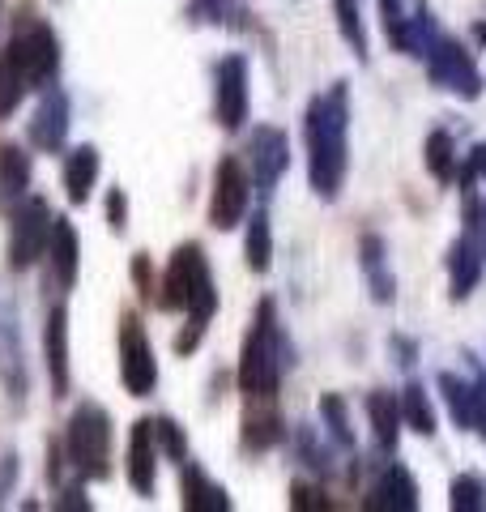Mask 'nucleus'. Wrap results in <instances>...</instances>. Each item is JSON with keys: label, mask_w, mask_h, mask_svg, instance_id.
I'll use <instances>...</instances> for the list:
<instances>
[{"label": "nucleus", "mask_w": 486, "mask_h": 512, "mask_svg": "<svg viewBox=\"0 0 486 512\" xmlns=\"http://www.w3.org/2000/svg\"><path fill=\"white\" fill-rule=\"evenodd\" d=\"M423 163L440 184H448L452 175L461 171V154H457V137H452V128H444V124L431 128L427 141H423Z\"/></svg>", "instance_id": "nucleus-31"}, {"label": "nucleus", "mask_w": 486, "mask_h": 512, "mask_svg": "<svg viewBox=\"0 0 486 512\" xmlns=\"http://www.w3.org/2000/svg\"><path fill=\"white\" fill-rule=\"evenodd\" d=\"M435 389H440V402L448 406L452 423L461 431H474V393H469V376L435 372Z\"/></svg>", "instance_id": "nucleus-32"}, {"label": "nucleus", "mask_w": 486, "mask_h": 512, "mask_svg": "<svg viewBox=\"0 0 486 512\" xmlns=\"http://www.w3.org/2000/svg\"><path fill=\"white\" fill-rule=\"evenodd\" d=\"M64 197H69V205H90L94 197V184H99L103 175V154L99 146H73L69 154H64Z\"/></svg>", "instance_id": "nucleus-26"}, {"label": "nucleus", "mask_w": 486, "mask_h": 512, "mask_svg": "<svg viewBox=\"0 0 486 512\" xmlns=\"http://www.w3.org/2000/svg\"><path fill=\"white\" fill-rule=\"evenodd\" d=\"M482 274H486V210L482 201L465 197V231L448 248V299L465 303L478 291Z\"/></svg>", "instance_id": "nucleus-7"}, {"label": "nucleus", "mask_w": 486, "mask_h": 512, "mask_svg": "<svg viewBox=\"0 0 486 512\" xmlns=\"http://www.w3.org/2000/svg\"><path fill=\"white\" fill-rule=\"evenodd\" d=\"M363 414H367V427H371V444H376L380 457H397L401 448V393H388V389H371L363 397Z\"/></svg>", "instance_id": "nucleus-23"}, {"label": "nucleus", "mask_w": 486, "mask_h": 512, "mask_svg": "<svg viewBox=\"0 0 486 512\" xmlns=\"http://www.w3.org/2000/svg\"><path fill=\"white\" fill-rule=\"evenodd\" d=\"M290 508H299V512H329L333 500L324 495L320 478H316V483H290Z\"/></svg>", "instance_id": "nucleus-37"}, {"label": "nucleus", "mask_w": 486, "mask_h": 512, "mask_svg": "<svg viewBox=\"0 0 486 512\" xmlns=\"http://www.w3.org/2000/svg\"><path fill=\"white\" fill-rule=\"evenodd\" d=\"M188 26H214V30H256L248 0H188L184 5Z\"/></svg>", "instance_id": "nucleus-27"}, {"label": "nucleus", "mask_w": 486, "mask_h": 512, "mask_svg": "<svg viewBox=\"0 0 486 512\" xmlns=\"http://www.w3.org/2000/svg\"><path fill=\"white\" fill-rule=\"evenodd\" d=\"M474 39L486 47V22H474Z\"/></svg>", "instance_id": "nucleus-43"}, {"label": "nucleus", "mask_w": 486, "mask_h": 512, "mask_svg": "<svg viewBox=\"0 0 486 512\" xmlns=\"http://www.w3.org/2000/svg\"><path fill=\"white\" fill-rule=\"evenodd\" d=\"M0 13H5V0H0Z\"/></svg>", "instance_id": "nucleus-45"}, {"label": "nucleus", "mask_w": 486, "mask_h": 512, "mask_svg": "<svg viewBox=\"0 0 486 512\" xmlns=\"http://www.w3.org/2000/svg\"><path fill=\"white\" fill-rule=\"evenodd\" d=\"M418 478L410 474V466H401V461H393V457H384V466H380V474L367 483V491H363V508L367 512H414L418 504Z\"/></svg>", "instance_id": "nucleus-17"}, {"label": "nucleus", "mask_w": 486, "mask_h": 512, "mask_svg": "<svg viewBox=\"0 0 486 512\" xmlns=\"http://www.w3.org/2000/svg\"><path fill=\"white\" fill-rule=\"evenodd\" d=\"M154 436H158V448H162V461L184 466V461H188V431L180 427V419L158 414V419H154Z\"/></svg>", "instance_id": "nucleus-35"}, {"label": "nucleus", "mask_w": 486, "mask_h": 512, "mask_svg": "<svg viewBox=\"0 0 486 512\" xmlns=\"http://www.w3.org/2000/svg\"><path fill=\"white\" fill-rule=\"evenodd\" d=\"M248 171H252V184H256V197L265 205L273 201V192H278L282 175L290 171V137L286 128L278 124H261L248 133Z\"/></svg>", "instance_id": "nucleus-13"}, {"label": "nucleus", "mask_w": 486, "mask_h": 512, "mask_svg": "<svg viewBox=\"0 0 486 512\" xmlns=\"http://www.w3.org/2000/svg\"><path fill=\"white\" fill-rule=\"evenodd\" d=\"M103 210H107V227H111V235H124V231H128V192H124L120 184H116V188H107Z\"/></svg>", "instance_id": "nucleus-39"}, {"label": "nucleus", "mask_w": 486, "mask_h": 512, "mask_svg": "<svg viewBox=\"0 0 486 512\" xmlns=\"http://www.w3.org/2000/svg\"><path fill=\"white\" fill-rule=\"evenodd\" d=\"M243 256H248L252 274H269V269H273V222H269V205L265 201L248 214V231H243Z\"/></svg>", "instance_id": "nucleus-29"}, {"label": "nucleus", "mask_w": 486, "mask_h": 512, "mask_svg": "<svg viewBox=\"0 0 486 512\" xmlns=\"http://www.w3.org/2000/svg\"><path fill=\"white\" fill-rule=\"evenodd\" d=\"M214 120L231 137L252 120V64L243 52H226L214 60Z\"/></svg>", "instance_id": "nucleus-9"}, {"label": "nucleus", "mask_w": 486, "mask_h": 512, "mask_svg": "<svg viewBox=\"0 0 486 512\" xmlns=\"http://www.w3.org/2000/svg\"><path fill=\"white\" fill-rule=\"evenodd\" d=\"M286 440H290V453H295V461H299V466L312 474V478H320V483L342 470V457H346V453H342V448H337L329 436H324L320 423H295Z\"/></svg>", "instance_id": "nucleus-21"}, {"label": "nucleus", "mask_w": 486, "mask_h": 512, "mask_svg": "<svg viewBox=\"0 0 486 512\" xmlns=\"http://www.w3.org/2000/svg\"><path fill=\"white\" fill-rule=\"evenodd\" d=\"M448 508L452 512H486V478L478 470H465L448 483Z\"/></svg>", "instance_id": "nucleus-34"}, {"label": "nucleus", "mask_w": 486, "mask_h": 512, "mask_svg": "<svg viewBox=\"0 0 486 512\" xmlns=\"http://www.w3.org/2000/svg\"><path fill=\"white\" fill-rule=\"evenodd\" d=\"M423 64H427V82L435 90L452 94V99L478 103L486 94V77L478 69V60H474V52H469L457 35H444V30H440V35L431 39Z\"/></svg>", "instance_id": "nucleus-6"}, {"label": "nucleus", "mask_w": 486, "mask_h": 512, "mask_svg": "<svg viewBox=\"0 0 486 512\" xmlns=\"http://www.w3.org/2000/svg\"><path fill=\"white\" fill-rule=\"evenodd\" d=\"M64 457H69V470L81 483H107L111 478V453H116V423L103 402H77L69 423H64Z\"/></svg>", "instance_id": "nucleus-5"}, {"label": "nucleus", "mask_w": 486, "mask_h": 512, "mask_svg": "<svg viewBox=\"0 0 486 512\" xmlns=\"http://www.w3.org/2000/svg\"><path fill=\"white\" fill-rule=\"evenodd\" d=\"M380 30L393 52L423 60L431 39L440 35V22L427 0H380Z\"/></svg>", "instance_id": "nucleus-11"}, {"label": "nucleus", "mask_w": 486, "mask_h": 512, "mask_svg": "<svg viewBox=\"0 0 486 512\" xmlns=\"http://www.w3.org/2000/svg\"><path fill=\"white\" fill-rule=\"evenodd\" d=\"M388 355H393L397 367H405V372H410V367L418 363V342L405 338V333H393V338H388Z\"/></svg>", "instance_id": "nucleus-42"}, {"label": "nucleus", "mask_w": 486, "mask_h": 512, "mask_svg": "<svg viewBox=\"0 0 486 512\" xmlns=\"http://www.w3.org/2000/svg\"><path fill=\"white\" fill-rule=\"evenodd\" d=\"M333 18H337V30H342L350 52L367 60L371 43H367V26H363V0H333Z\"/></svg>", "instance_id": "nucleus-33"}, {"label": "nucleus", "mask_w": 486, "mask_h": 512, "mask_svg": "<svg viewBox=\"0 0 486 512\" xmlns=\"http://www.w3.org/2000/svg\"><path fill=\"white\" fill-rule=\"evenodd\" d=\"M465 372H469V393H474V431L486 440V367L469 350H465Z\"/></svg>", "instance_id": "nucleus-36"}, {"label": "nucleus", "mask_w": 486, "mask_h": 512, "mask_svg": "<svg viewBox=\"0 0 486 512\" xmlns=\"http://www.w3.org/2000/svg\"><path fill=\"white\" fill-rule=\"evenodd\" d=\"M290 436V427L282 419V410L273 397H248V410L239 419V448L248 457H261L269 448H278Z\"/></svg>", "instance_id": "nucleus-18"}, {"label": "nucleus", "mask_w": 486, "mask_h": 512, "mask_svg": "<svg viewBox=\"0 0 486 512\" xmlns=\"http://www.w3.org/2000/svg\"><path fill=\"white\" fill-rule=\"evenodd\" d=\"M252 171L239 154H222L214 163V184H209V227L235 231L252 214Z\"/></svg>", "instance_id": "nucleus-8"}, {"label": "nucleus", "mask_w": 486, "mask_h": 512, "mask_svg": "<svg viewBox=\"0 0 486 512\" xmlns=\"http://www.w3.org/2000/svg\"><path fill=\"white\" fill-rule=\"evenodd\" d=\"M401 419L414 436H435L440 431V419H435V406H431V393L423 380H405L401 389Z\"/></svg>", "instance_id": "nucleus-30"}, {"label": "nucleus", "mask_w": 486, "mask_h": 512, "mask_svg": "<svg viewBox=\"0 0 486 512\" xmlns=\"http://www.w3.org/2000/svg\"><path fill=\"white\" fill-rule=\"evenodd\" d=\"M158 436H154V419H137L133 431H128V453H124V474L128 487H133L141 500H154L158 491Z\"/></svg>", "instance_id": "nucleus-19"}, {"label": "nucleus", "mask_w": 486, "mask_h": 512, "mask_svg": "<svg viewBox=\"0 0 486 512\" xmlns=\"http://www.w3.org/2000/svg\"><path fill=\"white\" fill-rule=\"evenodd\" d=\"M5 491H9V487H5V478H0V504H5Z\"/></svg>", "instance_id": "nucleus-44"}, {"label": "nucleus", "mask_w": 486, "mask_h": 512, "mask_svg": "<svg viewBox=\"0 0 486 512\" xmlns=\"http://www.w3.org/2000/svg\"><path fill=\"white\" fill-rule=\"evenodd\" d=\"M154 308L158 312H184V325L175 333V355H192L201 350L209 325L218 316V282H214V269H209V256L197 239H188L171 252L167 269L158 278V295H154Z\"/></svg>", "instance_id": "nucleus-2"}, {"label": "nucleus", "mask_w": 486, "mask_h": 512, "mask_svg": "<svg viewBox=\"0 0 486 512\" xmlns=\"http://www.w3.org/2000/svg\"><path fill=\"white\" fill-rule=\"evenodd\" d=\"M52 222H56L52 205H47L43 197H35V192H30L18 210H9V248H5V256H9L13 274H30V269L47 256Z\"/></svg>", "instance_id": "nucleus-10"}, {"label": "nucleus", "mask_w": 486, "mask_h": 512, "mask_svg": "<svg viewBox=\"0 0 486 512\" xmlns=\"http://www.w3.org/2000/svg\"><path fill=\"white\" fill-rule=\"evenodd\" d=\"M478 188H486V141L469 150L465 167H461V192H478Z\"/></svg>", "instance_id": "nucleus-38"}, {"label": "nucleus", "mask_w": 486, "mask_h": 512, "mask_svg": "<svg viewBox=\"0 0 486 512\" xmlns=\"http://www.w3.org/2000/svg\"><path fill=\"white\" fill-rule=\"evenodd\" d=\"M43 261H47V278H52V286L60 295H69L77 286V278H81V235H77L69 214H56Z\"/></svg>", "instance_id": "nucleus-20"}, {"label": "nucleus", "mask_w": 486, "mask_h": 512, "mask_svg": "<svg viewBox=\"0 0 486 512\" xmlns=\"http://www.w3.org/2000/svg\"><path fill=\"white\" fill-rule=\"evenodd\" d=\"M60 77V35L43 18H18L0 47V120L22 107L26 94L56 86Z\"/></svg>", "instance_id": "nucleus-3"}, {"label": "nucleus", "mask_w": 486, "mask_h": 512, "mask_svg": "<svg viewBox=\"0 0 486 512\" xmlns=\"http://www.w3.org/2000/svg\"><path fill=\"white\" fill-rule=\"evenodd\" d=\"M359 269H363V286H367L371 303H380V308L397 303V274H393V265H388V239L380 231L359 235Z\"/></svg>", "instance_id": "nucleus-22"}, {"label": "nucleus", "mask_w": 486, "mask_h": 512, "mask_svg": "<svg viewBox=\"0 0 486 512\" xmlns=\"http://www.w3.org/2000/svg\"><path fill=\"white\" fill-rule=\"evenodd\" d=\"M0 384L13 410L26 406L30 397V367H26V342H22V325L13 303H0Z\"/></svg>", "instance_id": "nucleus-15"}, {"label": "nucleus", "mask_w": 486, "mask_h": 512, "mask_svg": "<svg viewBox=\"0 0 486 512\" xmlns=\"http://www.w3.org/2000/svg\"><path fill=\"white\" fill-rule=\"evenodd\" d=\"M52 508H60V512H94V504H90L86 487H81V478H77V483H64V487H56V500H52Z\"/></svg>", "instance_id": "nucleus-41"}, {"label": "nucleus", "mask_w": 486, "mask_h": 512, "mask_svg": "<svg viewBox=\"0 0 486 512\" xmlns=\"http://www.w3.org/2000/svg\"><path fill=\"white\" fill-rule=\"evenodd\" d=\"M43 363H47V380H52V397L73 393V346H69V303L56 299L47 308L43 320Z\"/></svg>", "instance_id": "nucleus-16"}, {"label": "nucleus", "mask_w": 486, "mask_h": 512, "mask_svg": "<svg viewBox=\"0 0 486 512\" xmlns=\"http://www.w3.org/2000/svg\"><path fill=\"white\" fill-rule=\"evenodd\" d=\"M320 427H324V436H329L350 461H359V431H354V419H350V402L342 393H320Z\"/></svg>", "instance_id": "nucleus-28"}, {"label": "nucleus", "mask_w": 486, "mask_h": 512, "mask_svg": "<svg viewBox=\"0 0 486 512\" xmlns=\"http://www.w3.org/2000/svg\"><path fill=\"white\" fill-rule=\"evenodd\" d=\"M180 495H184V508L188 512H231L235 500H231V491H226L218 478H209V470L201 466V461H184L180 466Z\"/></svg>", "instance_id": "nucleus-24"}, {"label": "nucleus", "mask_w": 486, "mask_h": 512, "mask_svg": "<svg viewBox=\"0 0 486 512\" xmlns=\"http://www.w3.org/2000/svg\"><path fill=\"white\" fill-rule=\"evenodd\" d=\"M350 82H333L320 90L303 111V150H307V184L320 201H337L350 175Z\"/></svg>", "instance_id": "nucleus-1"}, {"label": "nucleus", "mask_w": 486, "mask_h": 512, "mask_svg": "<svg viewBox=\"0 0 486 512\" xmlns=\"http://www.w3.org/2000/svg\"><path fill=\"white\" fill-rule=\"evenodd\" d=\"M120 384L128 397H154L158 389V355L150 346L141 312L133 308L120 316Z\"/></svg>", "instance_id": "nucleus-12"}, {"label": "nucleus", "mask_w": 486, "mask_h": 512, "mask_svg": "<svg viewBox=\"0 0 486 512\" xmlns=\"http://www.w3.org/2000/svg\"><path fill=\"white\" fill-rule=\"evenodd\" d=\"M30 180H35V158L18 141H5L0 146V214L18 210L30 197Z\"/></svg>", "instance_id": "nucleus-25"}, {"label": "nucleus", "mask_w": 486, "mask_h": 512, "mask_svg": "<svg viewBox=\"0 0 486 512\" xmlns=\"http://www.w3.org/2000/svg\"><path fill=\"white\" fill-rule=\"evenodd\" d=\"M295 363H299V350L290 342V333L278 316V299L265 295L252 308V325L243 333V346H239V367H235L239 393L278 397L282 380L295 372Z\"/></svg>", "instance_id": "nucleus-4"}, {"label": "nucleus", "mask_w": 486, "mask_h": 512, "mask_svg": "<svg viewBox=\"0 0 486 512\" xmlns=\"http://www.w3.org/2000/svg\"><path fill=\"white\" fill-rule=\"evenodd\" d=\"M69 128H73V99L56 82L39 94V107L26 124V141L39 154H64V146H69Z\"/></svg>", "instance_id": "nucleus-14"}, {"label": "nucleus", "mask_w": 486, "mask_h": 512, "mask_svg": "<svg viewBox=\"0 0 486 512\" xmlns=\"http://www.w3.org/2000/svg\"><path fill=\"white\" fill-rule=\"evenodd\" d=\"M133 282H137L141 299H145V303H154V295H158V274H154L150 252H137V256H133Z\"/></svg>", "instance_id": "nucleus-40"}]
</instances>
